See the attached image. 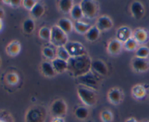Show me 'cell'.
<instances>
[{
    "instance_id": "cell-1",
    "label": "cell",
    "mask_w": 149,
    "mask_h": 122,
    "mask_svg": "<svg viewBox=\"0 0 149 122\" xmlns=\"http://www.w3.org/2000/svg\"><path fill=\"white\" fill-rule=\"evenodd\" d=\"M92 61L87 55L71 57L68 60V71L75 77L87 74L91 69Z\"/></svg>"
},
{
    "instance_id": "cell-2",
    "label": "cell",
    "mask_w": 149,
    "mask_h": 122,
    "mask_svg": "<svg viewBox=\"0 0 149 122\" xmlns=\"http://www.w3.org/2000/svg\"><path fill=\"white\" fill-rule=\"evenodd\" d=\"M50 42L57 47L64 46L68 42V36L66 33L63 31L58 26H54L51 28Z\"/></svg>"
},
{
    "instance_id": "cell-3",
    "label": "cell",
    "mask_w": 149,
    "mask_h": 122,
    "mask_svg": "<svg viewBox=\"0 0 149 122\" xmlns=\"http://www.w3.org/2000/svg\"><path fill=\"white\" fill-rule=\"evenodd\" d=\"M77 94L82 103L87 106H93L96 103L95 93L87 87H79Z\"/></svg>"
},
{
    "instance_id": "cell-4",
    "label": "cell",
    "mask_w": 149,
    "mask_h": 122,
    "mask_svg": "<svg viewBox=\"0 0 149 122\" xmlns=\"http://www.w3.org/2000/svg\"><path fill=\"white\" fill-rule=\"evenodd\" d=\"M82 10L83 15L88 19L95 17L97 12V7L96 3L91 0H83L79 4Z\"/></svg>"
},
{
    "instance_id": "cell-5",
    "label": "cell",
    "mask_w": 149,
    "mask_h": 122,
    "mask_svg": "<svg viewBox=\"0 0 149 122\" xmlns=\"http://www.w3.org/2000/svg\"><path fill=\"white\" fill-rule=\"evenodd\" d=\"M71 57H79L87 55V50L82 44L78 42H68L64 46Z\"/></svg>"
},
{
    "instance_id": "cell-6",
    "label": "cell",
    "mask_w": 149,
    "mask_h": 122,
    "mask_svg": "<svg viewBox=\"0 0 149 122\" xmlns=\"http://www.w3.org/2000/svg\"><path fill=\"white\" fill-rule=\"evenodd\" d=\"M50 110L52 114L55 117H62L67 112V105L65 101L61 99H58L51 105Z\"/></svg>"
},
{
    "instance_id": "cell-7",
    "label": "cell",
    "mask_w": 149,
    "mask_h": 122,
    "mask_svg": "<svg viewBox=\"0 0 149 122\" xmlns=\"http://www.w3.org/2000/svg\"><path fill=\"white\" fill-rule=\"evenodd\" d=\"M45 113L41 107H35L28 111L26 115V122H44Z\"/></svg>"
},
{
    "instance_id": "cell-8",
    "label": "cell",
    "mask_w": 149,
    "mask_h": 122,
    "mask_svg": "<svg viewBox=\"0 0 149 122\" xmlns=\"http://www.w3.org/2000/svg\"><path fill=\"white\" fill-rule=\"evenodd\" d=\"M132 68L136 72H144L149 68V61L147 58H139L135 57L132 61Z\"/></svg>"
},
{
    "instance_id": "cell-9",
    "label": "cell",
    "mask_w": 149,
    "mask_h": 122,
    "mask_svg": "<svg viewBox=\"0 0 149 122\" xmlns=\"http://www.w3.org/2000/svg\"><path fill=\"white\" fill-rule=\"evenodd\" d=\"M78 80L81 84H84L88 88L97 89V81L91 73L89 72L87 74H84V75L78 77Z\"/></svg>"
},
{
    "instance_id": "cell-10",
    "label": "cell",
    "mask_w": 149,
    "mask_h": 122,
    "mask_svg": "<svg viewBox=\"0 0 149 122\" xmlns=\"http://www.w3.org/2000/svg\"><path fill=\"white\" fill-rule=\"evenodd\" d=\"M116 39L125 43L126 41L132 37V31L127 26H122L119 28L116 33Z\"/></svg>"
},
{
    "instance_id": "cell-11",
    "label": "cell",
    "mask_w": 149,
    "mask_h": 122,
    "mask_svg": "<svg viewBox=\"0 0 149 122\" xmlns=\"http://www.w3.org/2000/svg\"><path fill=\"white\" fill-rule=\"evenodd\" d=\"M113 21L109 17L106 15L100 16L97 20L96 27L100 30V31H108L113 27Z\"/></svg>"
},
{
    "instance_id": "cell-12",
    "label": "cell",
    "mask_w": 149,
    "mask_h": 122,
    "mask_svg": "<svg viewBox=\"0 0 149 122\" xmlns=\"http://www.w3.org/2000/svg\"><path fill=\"white\" fill-rule=\"evenodd\" d=\"M130 11L132 16L137 20H140L143 17L145 13V9L143 5L140 1H133L131 4Z\"/></svg>"
},
{
    "instance_id": "cell-13",
    "label": "cell",
    "mask_w": 149,
    "mask_h": 122,
    "mask_svg": "<svg viewBox=\"0 0 149 122\" xmlns=\"http://www.w3.org/2000/svg\"><path fill=\"white\" fill-rule=\"evenodd\" d=\"M91 68L97 73L101 76H106L108 73V68L106 63L101 60H95L92 61Z\"/></svg>"
},
{
    "instance_id": "cell-14",
    "label": "cell",
    "mask_w": 149,
    "mask_h": 122,
    "mask_svg": "<svg viewBox=\"0 0 149 122\" xmlns=\"http://www.w3.org/2000/svg\"><path fill=\"white\" fill-rule=\"evenodd\" d=\"M123 48V43L119 41L118 39H112L108 45V52L109 54L113 55H119L122 50Z\"/></svg>"
},
{
    "instance_id": "cell-15",
    "label": "cell",
    "mask_w": 149,
    "mask_h": 122,
    "mask_svg": "<svg viewBox=\"0 0 149 122\" xmlns=\"http://www.w3.org/2000/svg\"><path fill=\"white\" fill-rule=\"evenodd\" d=\"M51 63H52L55 72L58 73H61L68 70V61L56 58L52 60Z\"/></svg>"
},
{
    "instance_id": "cell-16",
    "label": "cell",
    "mask_w": 149,
    "mask_h": 122,
    "mask_svg": "<svg viewBox=\"0 0 149 122\" xmlns=\"http://www.w3.org/2000/svg\"><path fill=\"white\" fill-rule=\"evenodd\" d=\"M21 50V45L18 41H12L7 46L6 51L10 56L15 57L18 55Z\"/></svg>"
},
{
    "instance_id": "cell-17",
    "label": "cell",
    "mask_w": 149,
    "mask_h": 122,
    "mask_svg": "<svg viewBox=\"0 0 149 122\" xmlns=\"http://www.w3.org/2000/svg\"><path fill=\"white\" fill-rule=\"evenodd\" d=\"M132 37L138 44H143L148 40V35L146 31L143 28H136L132 32Z\"/></svg>"
},
{
    "instance_id": "cell-18",
    "label": "cell",
    "mask_w": 149,
    "mask_h": 122,
    "mask_svg": "<svg viewBox=\"0 0 149 122\" xmlns=\"http://www.w3.org/2000/svg\"><path fill=\"white\" fill-rule=\"evenodd\" d=\"M57 26L61 29L63 32L65 33H69L72 31L73 28H74V25H73L72 22L69 20L63 17V18H61L58 21V24Z\"/></svg>"
},
{
    "instance_id": "cell-19",
    "label": "cell",
    "mask_w": 149,
    "mask_h": 122,
    "mask_svg": "<svg viewBox=\"0 0 149 122\" xmlns=\"http://www.w3.org/2000/svg\"><path fill=\"white\" fill-rule=\"evenodd\" d=\"M108 97L112 104L118 105L122 100V92L119 89L113 88L109 92Z\"/></svg>"
},
{
    "instance_id": "cell-20",
    "label": "cell",
    "mask_w": 149,
    "mask_h": 122,
    "mask_svg": "<svg viewBox=\"0 0 149 122\" xmlns=\"http://www.w3.org/2000/svg\"><path fill=\"white\" fill-rule=\"evenodd\" d=\"M41 71L45 76L47 77H52L56 73L52 63L47 62V61H45L42 62L41 65Z\"/></svg>"
},
{
    "instance_id": "cell-21",
    "label": "cell",
    "mask_w": 149,
    "mask_h": 122,
    "mask_svg": "<svg viewBox=\"0 0 149 122\" xmlns=\"http://www.w3.org/2000/svg\"><path fill=\"white\" fill-rule=\"evenodd\" d=\"M132 94L136 99L141 100V99L144 98L146 95V89L143 85L138 84L132 88Z\"/></svg>"
},
{
    "instance_id": "cell-22",
    "label": "cell",
    "mask_w": 149,
    "mask_h": 122,
    "mask_svg": "<svg viewBox=\"0 0 149 122\" xmlns=\"http://www.w3.org/2000/svg\"><path fill=\"white\" fill-rule=\"evenodd\" d=\"M100 30L96 26H93L86 33V39L90 42H95L100 36Z\"/></svg>"
},
{
    "instance_id": "cell-23",
    "label": "cell",
    "mask_w": 149,
    "mask_h": 122,
    "mask_svg": "<svg viewBox=\"0 0 149 122\" xmlns=\"http://www.w3.org/2000/svg\"><path fill=\"white\" fill-rule=\"evenodd\" d=\"M45 8L43 4L39 2H37L36 4V5L31 10V14L32 17L36 19H38L40 18L43 15L44 13H45Z\"/></svg>"
},
{
    "instance_id": "cell-24",
    "label": "cell",
    "mask_w": 149,
    "mask_h": 122,
    "mask_svg": "<svg viewBox=\"0 0 149 122\" xmlns=\"http://www.w3.org/2000/svg\"><path fill=\"white\" fill-rule=\"evenodd\" d=\"M58 7L61 12L63 13H68L74 7V3L71 0H61L58 2Z\"/></svg>"
},
{
    "instance_id": "cell-25",
    "label": "cell",
    "mask_w": 149,
    "mask_h": 122,
    "mask_svg": "<svg viewBox=\"0 0 149 122\" xmlns=\"http://www.w3.org/2000/svg\"><path fill=\"white\" fill-rule=\"evenodd\" d=\"M74 27L76 31H77L78 33H81V34H83V33L86 34V33L90 30L92 26L88 23H84L81 21H76L74 25Z\"/></svg>"
},
{
    "instance_id": "cell-26",
    "label": "cell",
    "mask_w": 149,
    "mask_h": 122,
    "mask_svg": "<svg viewBox=\"0 0 149 122\" xmlns=\"http://www.w3.org/2000/svg\"><path fill=\"white\" fill-rule=\"evenodd\" d=\"M70 14H71V17L74 20H77V21H79V20H80L84 16L82 10H81V8L79 4H75V5H74L73 8L71 9V12H70Z\"/></svg>"
},
{
    "instance_id": "cell-27",
    "label": "cell",
    "mask_w": 149,
    "mask_h": 122,
    "mask_svg": "<svg viewBox=\"0 0 149 122\" xmlns=\"http://www.w3.org/2000/svg\"><path fill=\"white\" fill-rule=\"evenodd\" d=\"M35 29V23L33 19L28 18L24 20L23 23V30L25 33L30 34L34 31Z\"/></svg>"
},
{
    "instance_id": "cell-28",
    "label": "cell",
    "mask_w": 149,
    "mask_h": 122,
    "mask_svg": "<svg viewBox=\"0 0 149 122\" xmlns=\"http://www.w3.org/2000/svg\"><path fill=\"white\" fill-rule=\"evenodd\" d=\"M75 116L79 120H84L89 116V110L85 107H79L74 112Z\"/></svg>"
},
{
    "instance_id": "cell-29",
    "label": "cell",
    "mask_w": 149,
    "mask_h": 122,
    "mask_svg": "<svg viewBox=\"0 0 149 122\" xmlns=\"http://www.w3.org/2000/svg\"><path fill=\"white\" fill-rule=\"evenodd\" d=\"M57 58L63 60L68 61L71 58V56H70L69 53L65 49V46H60V47L57 48Z\"/></svg>"
},
{
    "instance_id": "cell-30",
    "label": "cell",
    "mask_w": 149,
    "mask_h": 122,
    "mask_svg": "<svg viewBox=\"0 0 149 122\" xmlns=\"http://www.w3.org/2000/svg\"><path fill=\"white\" fill-rule=\"evenodd\" d=\"M138 43L136 42L133 37L130 38L127 41L123 43V46L125 48V49L128 51H134L138 49Z\"/></svg>"
},
{
    "instance_id": "cell-31",
    "label": "cell",
    "mask_w": 149,
    "mask_h": 122,
    "mask_svg": "<svg viewBox=\"0 0 149 122\" xmlns=\"http://www.w3.org/2000/svg\"><path fill=\"white\" fill-rule=\"evenodd\" d=\"M149 56V48L146 46H141L135 52V57L139 58H148Z\"/></svg>"
},
{
    "instance_id": "cell-32",
    "label": "cell",
    "mask_w": 149,
    "mask_h": 122,
    "mask_svg": "<svg viewBox=\"0 0 149 122\" xmlns=\"http://www.w3.org/2000/svg\"><path fill=\"white\" fill-rule=\"evenodd\" d=\"M39 35L42 39L45 41H50L51 39V28L48 27H43L40 29Z\"/></svg>"
},
{
    "instance_id": "cell-33",
    "label": "cell",
    "mask_w": 149,
    "mask_h": 122,
    "mask_svg": "<svg viewBox=\"0 0 149 122\" xmlns=\"http://www.w3.org/2000/svg\"><path fill=\"white\" fill-rule=\"evenodd\" d=\"M100 119L103 122H112L113 119V115L109 110H104L100 113Z\"/></svg>"
},
{
    "instance_id": "cell-34",
    "label": "cell",
    "mask_w": 149,
    "mask_h": 122,
    "mask_svg": "<svg viewBox=\"0 0 149 122\" xmlns=\"http://www.w3.org/2000/svg\"><path fill=\"white\" fill-rule=\"evenodd\" d=\"M42 54L47 59H50L52 60H54L55 58V53L54 52V50L52 49H51L50 47H48V46H45V47L43 48V49H42Z\"/></svg>"
},
{
    "instance_id": "cell-35",
    "label": "cell",
    "mask_w": 149,
    "mask_h": 122,
    "mask_svg": "<svg viewBox=\"0 0 149 122\" xmlns=\"http://www.w3.org/2000/svg\"><path fill=\"white\" fill-rule=\"evenodd\" d=\"M19 81V77L17 74L15 73H10L7 76V81L8 84H11V85H15V84H17Z\"/></svg>"
},
{
    "instance_id": "cell-36",
    "label": "cell",
    "mask_w": 149,
    "mask_h": 122,
    "mask_svg": "<svg viewBox=\"0 0 149 122\" xmlns=\"http://www.w3.org/2000/svg\"><path fill=\"white\" fill-rule=\"evenodd\" d=\"M36 3H37V1H33V0H24V1H22V4L24 7V8H26L28 10H31L32 8L36 5Z\"/></svg>"
},
{
    "instance_id": "cell-37",
    "label": "cell",
    "mask_w": 149,
    "mask_h": 122,
    "mask_svg": "<svg viewBox=\"0 0 149 122\" xmlns=\"http://www.w3.org/2000/svg\"><path fill=\"white\" fill-rule=\"evenodd\" d=\"M5 4H9V5L13 6V7H17L21 4V1L20 0H13V1H3Z\"/></svg>"
},
{
    "instance_id": "cell-38",
    "label": "cell",
    "mask_w": 149,
    "mask_h": 122,
    "mask_svg": "<svg viewBox=\"0 0 149 122\" xmlns=\"http://www.w3.org/2000/svg\"><path fill=\"white\" fill-rule=\"evenodd\" d=\"M52 122H64V120L61 117H55Z\"/></svg>"
},
{
    "instance_id": "cell-39",
    "label": "cell",
    "mask_w": 149,
    "mask_h": 122,
    "mask_svg": "<svg viewBox=\"0 0 149 122\" xmlns=\"http://www.w3.org/2000/svg\"><path fill=\"white\" fill-rule=\"evenodd\" d=\"M125 122H138V121H137V120L135 119V118H130V119H128L127 120H126V121Z\"/></svg>"
},
{
    "instance_id": "cell-40",
    "label": "cell",
    "mask_w": 149,
    "mask_h": 122,
    "mask_svg": "<svg viewBox=\"0 0 149 122\" xmlns=\"http://www.w3.org/2000/svg\"><path fill=\"white\" fill-rule=\"evenodd\" d=\"M4 10H2V9L0 7V20H1V18H2L3 17H4Z\"/></svg>"
},
{
    "instance_id": "cell-41",
    "label": "cell",
    "mask_w": 149,
    "mask_h": 122,
    "mask_svg": "<svg viewBox=\"0 0 149 122\" xmlns=\"http://www.w3.org/2000/svg\"><path fill=\"white\" fill-rule=\"evenodd\" d=\"M2 26H3V23L2 21H1V20H0V31H1V28H2Z\"/></svg>"
},
{
    "instance_id": "cell-42",
    "label": "cell",
    "mask_w": 149,
    "mask_h": 122,
    "mask_svg": "<svg viewBox=\"0 0 149 122\" xmlns=\"http://www.w3.org/2000/svg\"><path fill=\"white\" fill-rule=\"evenodd\" d=\"M1 59H0V66H1Z\"/></svg>"
},
{
    "instance_id": "cell-43",
    "label": "cell",
    "mask_w": 149,
    "mask_h": 122,
    "mask_svg": "<svg viewBox=\"0 0 149 122\" xmlns=\"http://www.w3.org/2000/svg\"><path fill=\"white\" fill-rule=\"evenodd\" d=\"M0 122H3V121H1V120H0Z\"/></svg>"
},
{
    "instance_id": "cell-44",
    "label": "cell",
    "mask_w": 149,
    "mask_h": 122,
    "mask_svg": "<svg viewBox=\"0 0 149 122\" xmlns=\"http://www.w3.org/2000/svg\"><path fill=\"white\" fill-rule=\"evenodd\" d=\"M143 122H148V121H143Z\"/></svg>"
}]
</instances>
